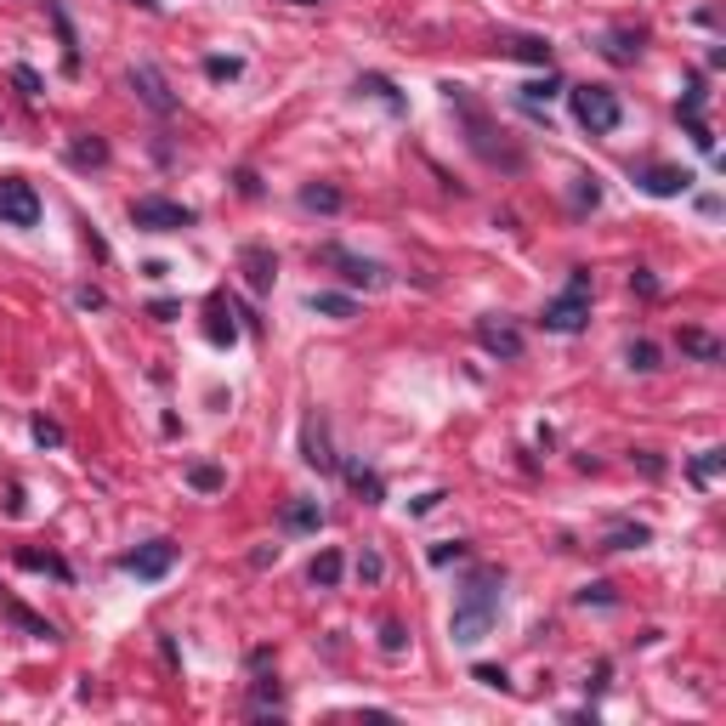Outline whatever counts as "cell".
<instances>
[{
	"instance_id": "cell-10",
	"label": "cell",
	"mask_w": 726,
	"mask_h": 726,
	"mask_svg": "<svg viewBox=\"0 0 726 726\" xmlns=\"http://www.w3.org/2000/svg\"><path fill=\"white\" fill-rule=\"evenodd\" d=\"M131 91H137L154 114H177V97H170V85H165V74L154 69V62H137V69H131Z\"/></svg>"
},
{
	"instance_id": "cell-6",
	"label": "cell",
	"mask_w": 726,
	"mask_h": 726,
	"mask_svg": "<svg viewBox=\"0 0 726 726\" xmlns=\"http://www.w3.org/2000/svg\"><path fill=\"white\" fill-rule=\"evenodd\" d=\"M312 262H324V267H340V279H347V284H363V290L387 284V272H380L375 262H363V255L340 250V244H318V250H312Z\"/></svg>"
},
{
	"instance_id": "cell-29",
	"label": "cell",
	"mask_w": 726,
	"mask_h": 726,
	"mask_svg": "<svg viewBox=\"0 0 726 726\" xmlns=\"http://www.w3.org/2000/svg\"><path fill=\"white\" fill-rule=\"evenodd\" d=\"M511 57H528V62H545V69H550V40H511Z\"/></svg>"
},
{
	"instance_id": "cell-17",
	"label": "cell",
	"mask_w": 726,
	"mask_h": 726,
	"mask_svg": "<svg viewBox=\"0 0 726 726\" xmlns=\"http://www.w3.org/2000/svg\"><path fill=\"white\" fill-rule=\"evenodd\" d=\"M307 307L324 312V318H358V301H352V295H335V290H312Z\"/></svg>"
},
{
	"instance_id": "cell-41",
	"label": "cell",
	"mask_w": 726,
	"mask_h": 726,
	"mask_svg": "<svg viewBox=\"0 0 726 726\" xmlns=\"http://www.w3.org/2000/svg\"><path fill=\"white\" fill-rule=\"evenodd\" d=\"M74 301H80L85 312H102V307H109V295H102V290H80V295H74Z\"/></svg>"
},
{
	"instance_id": "cell-25",
	"label": "cell",
	"mask_w": 726,
	"mask_h": 726,
	"mask_svg": "<svg viewBox=\"0 0 726 726\" xmlns=\"http://www.w3.org/2000/svg\"><path fill=\"white\" fill-rule=\"evenodd\" d=\"M721 465H726V448H703V454L693 460V482H698V488H710V482L721 477Z\"/></svg>"
},
{
	"instance_id": "cell-9",
	"label": "cell",
	"mask_w": 726,
	"mask_h": 726,
	"mask_svg": "<svg viewBox=\"0 0 726 726\" xmlns=\"http://www.w3.org/2000/svg\"><path fill=\"white\" fill-rule=\"evenodd\" d=\"M635 187L653 199H675V194H687L693 187V170H675V165H642L635 170Z\"/></svg>"
},
{
	"instance_id": "cell-14",
	"label": "cell",
	"mask_w": 726,
	"mask_h": 726,
	"mask_svg": "<svg viewBox=\"0 0 726 726\" xmlns=\"http://www.w3.org/2000/svg\"><path fill=\"white\" fill-rule=\"evenodd\" d=\"M340 573H347V557H340V550H318L312 568H307V579H312L318 590H335V585H340Z\"/></svg>"
},
{
	"instance_id": "cell-34",
	"label": "cell",
	"mask_w": 726,
	"mask_h": 726,
	"mask_svg": "<svg viewBox=\"0 0 726 726\" xmlns=\"http://www.w3.org/2000/svg\"><path fill=\"white\" fill-rule=\"evenodd\" d=\"M12 80H17V91H24V97H40V91H46V85H40V74H34V69H24V62L12 69Z\"/></svg>"
},
{
	"instance_id": "cell-26",
	"label": "cell",
	"mask_w": 726,
	"mask_h": 726,
	"mask_svg": "<svg viewBox=\"0 0 726 726\" xmlns=\"http://www.w3.org/2000/svg\"><path fill=\"white\" fill-rule=\"evenodd\" d=\"M358 91H369V97H380V102H387L392 114H403V97L392 91V80H380V74H363V80H358Z\"/></svg>"
},
{
	"instance_id": "cell-44",
	"label": "cell",
	"mask_w": 726,
	"mask_h": 726,
	"mask_svg": "<svg viewBox=\"0 0 726 726\" xmlns=\"http://www.w3.org/2000/svg\"><path fill=\"white\" fill-rule=\"evenodd\" d=\"M295 6H318V0H295Z\"/></svg>"
},
{
	"instance_id": "cell-27",
	"label": "cell",
	"mask_w": 726,
	"mask_h": 726,
	"mask_svg": "<svg viewBox=\"0 0 726 726\" xmlns=\"http://www.w3.org/2000/svg\"><path fill=\"white\" fill-rule=\"evenodd\" d=\"M625 363H630V369H642V375H653L658 369V347H653V340H630Z\"/></svg>"
},
{
	"instance_id": "cell-7",
	"label": "cell",
	"mask_w": 726,
	"mask_h": 726,
	"mask_svg": "<svg viewBox=\"0 0 726 726\" xmlns=\"http://www.w3.org/2000/svg\"><path fill=\"white\" fill-rule=\"evenodd\" d=\"M477 340H482V352L500 358V363H517L522 358V330L505 324V318H477Z\"/></svg>"
},
{
	"instance_id": "cell-32",
	"label": "cell",
	"mask_w": 726,
	"mask_h": 726,
	"mask_svg": "<svg viewBox=\"0 0 726 726\" xmlns=\"http://www.w3.org/2000/svg\"><path fill=\"white\" fill-rule=\"evenodd\" d=\"M358 579L363 585H380V579H387V562H380L375 550H363V557H358Z\"/></svg>"
},
{
	"instance_id": "cell-15",
	"label": "cell",
	"mask_w": 726,
	"mask_h": 726,
	"mask_svg": "<svg viewBox=\"0 0 726 726\" xmlns=\"http://www.w3.org/2000/svg\"><path fill=\"white\" fill-rule=\"evenodd\" d=\"M340 205H347V194H340V187H330V182H307V187H301V210H318V216H335Z\"/></svg>"
},
{
	"instance_id": "cell-3",
	"label": "cell",
	"mask_w": 726,
	"mask_h": 726,
	"mask_svg": "<svg viewBox=\"0 0 726 726\" xmlns=\"http://www.w3.org/2000/svg\"><path fill=\"white\" fill-rule=\"evenodd\" d=\"M568 102H573V119H579L590 137H613L618 119H625V102H618V91H607V85H573Z\"/></svg>"
},
{
	"instance_id": "cell-1",
	"label": "cell",
	"mask_w": 726,
	"mask_h": 726,
	"mask_svg": "<svg viewBox=\"0 0 726 726\" xmlns=\"http://www.w3.org/2000/svg\"><path fill=\"white\" fill-rule=\"evenodd\" d=\"M500 618V568H482L465 579V590L454 596V618H448V635L460 647H477Z\"/></svg>"
},
{
	"instance_id": "cell-16",
	"label": "cell",
	"mask_w": 726,
	"mask_h": 726,
	"mask_svg": "<svg viewBox=\"0 0 726 726\" xmlns=\"http://www.w3.org/2000/svg\"><path fill=\"white\" fill-rule=\"evenodd\" d=\"M284 710V693L272 675H255V693H250V715H279Z\"/></svg>"
},
{
	"instance_id": "cell-31",
	"label": "cell",
	"mask_w": 726,
	"mask_h": 726,
	"mask_svg": "<svg viewBox=\"0 0 726 726\" xmlns=\"http://www.w3.org/2000/svg\"><path fill=\"white\" fill-rule=\"evenodd\" d=\"M205 74H210V80H239L244 62H239V57H205Z\"/></svg>"
},
{
	"instance_id": "cell-12",
	"label": "cell",
	"mask_w": 726,
	"mask_h": 726,
	"mask_svg": "<svg viewBox=\"0 0 726 726\" xmlns=\"http://www.w3.org/2000/svg\"><path fill=\"white\" fill-rule=\"evenodd\" d=\"M301 460L318 465V472H335V465H340V460L330 454V425H324V420H307V425H301Z\"/></svg>"
},
{
	"instance_id": "cell-13",
	"label": "cell",
	"mask_w": 726,
	"mask_h": 726,
	"mask_svg": "<svg viewBox=\"0 0 726 726\" xmlns=\"http://www.w3.org/2000/svg\"><path fill=\"white\" fill-rule=\"evenodd\" d=\"M284 528L290 533H318V528H324V505H318V500H290L284 505Z\"/></svg>"
},
{
	"instance_id": "cell-20",
	"label": "cell",
	"mask_w": 726,
	"mask_h": 726,
	"mask_svg": "<svg viewBox=\"0 0 726 726\" xmlns=\"http://www.w3.org/2000/svg\"><path fill=\"white\" fill-rule=\"evenodd\" d=\"M46 12H52V24H57V34H62V69L74 74V69H80V46H74V29H69V12H62L57 0H52Z\"/></svg>"
},
{
	"instance_id": "cell-28",
	"label": "cell",
	"mask_w": 726,
	"mask_h": 726,
	"mask_svg": "<svg viewBox=\"0 0 726 726\" xmlns=\"http://www.w3.org/2000/svg\"><path fill=\"white\" fill-rule=\"evenodd\" d=\"M647 540H653V533L642 522H635V528H613L607 533V550H635V545H647Z\"/></svg>"
},
{
	"instance_id": "cell-11",
	"label": "cell",
	"mask_w": 726,
	"mask_h": 726,
	"mask_svg": "<svg viewBox=\"0 0 726 726\" xmlns=\"http://www.w3.org/2000/svg\"><path fill=\"white\" fill-rule=\"evenodd\" d=\"M239 267H244V279H250L255 295H267L272 279H279V255H272L267 244H244V250H239Z\"/></svg>"
},
{
	"instance_id": "cell-19",
	"label": "cell",
	"mask_w": 726,
	"mask_h": 726,
	"mask_svg": "<svg viewBox=\"0 0 726 726\" xmlns=\"http://www.w3.org/2000/svg\"><path fill=\"white\" fill-rule=\"evenodd\" d=\"M0 607H6V613H12V625H24V630L34 635V642H57V630L46 625V618H34L29 607H17V602H6V596H0Z\"/></svg>"
},
{
	"instance_id": "cell-30",
	"label": "cell",
	"mask_w": 726,
	"mask_h": 726,
	"mask_svg": "<svg viewBox=\"0 0 726 726\" xmlns=\"http://www.w3.org/2000/svg\"><path fill=\"white\" fill-rule=\"evenodd\" d=\"M187 482H194L199 494H216V488H222V472H216V465H187Z\"/></svg>"
},
{
	"instance_id": "cell-39",
	"label": "cell",
	"mask_w": 726,
	"mask_h": 726,
	"mask_svg": "<svg viewBox=\"0 0 726 726\" xmlns=\"http://www.w3.org/2000/svg\"><path fill=\"white\" fill-rule=\"evenodd\" d=\"M454 557H465V545H460V540H443V545H432V562H454Z\"/></svg>"
},
{
	"instance_id": "cell-42",
	"label": "cell",
	"mask_w": 726,
	"mask_h": 726,
	"mask_svg": "<svg viewBox=\"0 0 726 726\" xmlns=\"http://www.w3.org/2000/svg\"><path fill=\"white\" fill-rule=\"evenodd\" d=\"M630 284L642 290V295H658V279H653V272H630Z\"/></svg>"
},
{
	"instance_id": "cell-24",
	"label": "cell",
	"mask_w": 726,
	"mask_h": 726,
	"mask_svg": "<svg viewBox=\"0 0 726 726\" xmlns=\"http://www.w3.org/2000/svg\"><path fill=\"white\" fill-rule=\"evenodd\" d=\"M347 482L363 494V505H380V494H387V488H380V477L369 472V465H347Z\"/></svg>"
},
{
	"instance_id": "cell-33",
	"label": "cell",
	"mask_w": 726,
	"mask_h": 726,
	"mask_svg": "<svg viewBox=\"0 0 726 726\" xmlns=\"http://www.w3.org/2000/svg\"><path fill=\"white\" fill-rule=\"evenodd\" d=\"M34 443H40V448H62V425L40 415V420H34Z\"/></svg>"
},
{
	"instance_id": "cell-36",
	"label": "cell",
	"mask_w": 726,
	"mask_h": 726,
	"mask_svg": "<svg viewBox=\"0 0 726 726\" xmlns=\"http://www.w3.org/2000/svg\"><path fill=\"white\" fill-rule=\"evenodd\" d=\"M596 199H602V187H596V177H579V187H573V205H596Z\"/></svg>"
},
{
	"instance_id": "cell-22",
	"label": "cell",
	"mask_w": 726,
	"mask_h": 726,
	"mask_svg": "<svg viewBox=\"0 0 726 726\" xmlns=\"http://www.w3.org/2000/svg\"><path fill=\"white\" fill-rule=\"evenodd\" d=\"M233 335H239V324H233V307H227V301H210V340H216V347H233Z\"/></svg>"
},
{
	"instance_id": "cell-40",
	"label": "cell",
	"mask_w": 726,
	"mask_h": 726,
	"mask_svg": "<svg viewBox=\"0 0 726 726\" xmlns=\"http://www.w3.org/2000/svg\"><path fill=\"white\" fill-rule=\"evenodd\" d=\"M380 647H387V653H403V625H397V618L380 630Z\"/></svg>"
},
{
	"instance_id": "cell-5",
	"label": "cell",
	"mask_w": 726,
	"mask_h": 726,
	"mask_svg": "<svg viewBox=\"0 0 726 726\" xmlns=\"http://www.w3.org/2000/svg\"><path fill=\"white\" fill-rule=\"evenodd\" d=\"M40 222V194L24 177H0V227H34Z\"/></svg>"
},
{
	"instance_id": "cell-37",
	"label": "cell",
	"mask_w": 726,
	"mask_h": 726,
	"mask_svg": "<svg viewBox=\"0 0 726 726\" xmlns=\"http://www.w3.org/2000/svg\"><path fill=\"white\" fill-rule=\"evenodd\" d=\"M630 460H635V465H642V472H647V477H664V460H658V454H653V448H635V454H630Z\"/></svg>"
},
{
	"instance_id": "cell-21",
	"label": "cell",
	"mask_w": 726,
	"mask_h": 726,
	"mask_svg": "<svg viewBox=\"0 0 726 726\" xmlns=\"http://www.w3.org/2000/svg\"><path fill=\"white\" fill-rule=\"evenodd\" d=\"M69 159H74V165H109V142L85 131V137H74V148H69Z\"/></svg>"
},
{
	"instance_id": "cell-23",
	"label": "cell",
	"mask_w": 726,
	"mask_h": 726,
	"mask_svg": "<svg viewBox=\"0 0 726 726\" xmlns=\"http://www.w3.org/2000/svg\"><path fill=\"white\" fill-rule=\"evenodd\" d=\"M17 568H34V573H57V579H69V562L52 557V550H17Z\"/></svg>"
},
{
	"instance_id": "cell-35",
	"label": "cell",
	"mask_w": 726,
	"mask_h": 726,
	"mask_svg": "<svg viewBox=\"0 0 726 726\" xmlns=\"http://www.w3.org/2000/svg\"><path fill=\"white\" fill-rule=\"evenodd\" d=\"M545 97H557V80H533V85H522V102H545Z\"/></svg>"
},
{
	"instance_id": "cell-38",
	"label": "cell",
	"mask_w": 726,
	"mask_h": 726,
	"mask_svg": "<svg viewBox=\"0 0 726 726\" xmlns=\"http://www.w3.org/2000/svg\"><path fill=\"white\" fill-rule=\"evenodd\" d=\"M472 675H477V681H482V687H500V693H505V687H511V681H505V670H494V664H477V670H472Z\"/></svg>"
},
{
	"instance_id": "cell-8",
	"label": "cell",
	"mask_w": 726,
	"mask_h": 726,
	"mask_svg": "<svg viewBox=\"0 0 726 726\" xmlns=\"http://www.w3.org/2000/svg\"><path fill=\"white\" fill-rule=\"evenodd\" d=\"M170 562H177V545H170V540H148V545H137L131 557H125V573H137V579H165Z\"/></svg>"
},
{
	"instance_id": "cell-18",
	"label": "cell",
	"mask_w": 726,
	"mask_h": 726,
	"mask_svg": "<svg viewBox=\"0 0 726 726\" xmlns=\"http://www.w3.org/2000/svg\"><path fill=\"white\" fill-rule=\"evenodd\" d=\"M681 352H693L698 363H721V340L703 330H681Z\"/></svg>"
},
{
	"instance_id": "cell-2",
	"label": "cell",
	"mask_w": 726,
	"mask_h": 726,
	"mask_svg": "<svg viewBox=\"0 0 726 726\" xmlns=\"http://www.w3.org/2000/svg\"><path fill=\"white\" fill-rule=\"evenodd\" d=\"M585 318H590V267H573L568 290L557 295V301H545L540 324H545L550 335H579V330H585Z\"/></svg>"
},
{
	"instance_id": "cell-43",
	"label": "cell",
	"mask_w": 726,
	"mask_h": 726,
	"mask_svg": "<svg viewBox=\"0 0 726 726\" xmlns=\"http://www.w3.org/2000/svg\"><path fill=\"white\" fill-rule=\"evenodd\" d=\"M137 6H142V12H159V0H137Z\"/></svg>"
},
{
	"instance_id": "cell-4",
	"label": "cell",
	"mask_w": 726,
	"mask_h": 726,
	"mask_svg": "<svg viewBox=\"0 0 726 726\" xmlns=\"http://www.w3.org/2000/svg\"><path fill=\"white\" fill-rule=\"evenodd\" d=\"M131 222H137L142 233H182V227H194V210L177 205V199L148 194V199H131Z\"/></svg>"
}]
</instances>
